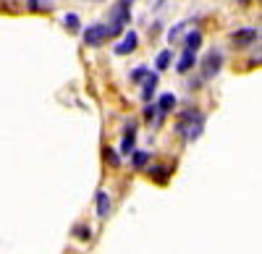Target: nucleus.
<instances>
[{"mask_svg":"<svg viewBox=\"0 0 262 254\" xmlns=\"http://www.w3.org/2000/svg\"><path fill=\"white\" fill-rule=\"evenodd\" d=\"M202 126H205V116L200 110H186L179 121V131L184 134L186 142H194L196 136L202 134Z\"/></svg>","mask_w":262,"mask_h":254,"instance_id":"nucleus-1","label":"nucleus"},{"mask_svg":"<svg viewBox=\"0 0 262 254\" xmlns=\"http://www.w3.org/2000/svg\"><path fill=\"white\" fill-rule=\"evenodd\" d=\"M128 24V0H118L111 11V24H107V37H118L123 27Z\"/></svg>","mask_w":262,"mask_h":254,"instance_id":"nucleus-2","label":"nucleus"},{"mask_svg":"<svg viewBox=\"0 0 262 254\" xmlns=\"http://www.w3.org/2000/svg\"><path fill=\"white\" fill-rule=\"evenodd\" d=\"M221 66H223V55L217 50L207 53V58L202 60V79H212L217 71H221Z\"/></svg>","mask_w":262,"mask_h":254,"instance_id":"nucleus-3","label":"nucleus"},{"mask_svg":"<svg viewBox=\"0 0 262 254\" xmlns=\"http://www.w3.org/2000/svg\"><path fill=\"white\" fill-rule=\"evenodd\" d=\"M105 39H107V27L105 24H92L90 29L84 32V42H86V45H92V48L102 45Z\"/></svg>","mask_w":262,"mask_h":254,"instance_id":"nucleus-4","label":"nucleus"},{"mask_svg":"<svg viewBox=\"0 0 262 254\" xmlns=\"http://www.w3.org/2000/svg\"><path fill=\"white\" fill-rule=\"evenodd\" d=\"M137 45H139L137 32H126V34H123V39L116 45V55H128V53H134V50H137Z\"/></svg>","mask_w":262,"mask_h":254,"instance_id":"nucleus-5","label":"nucleus"},{"mask_svg":"<svg viewBox=\"0 0 262 254\" xmlns=\"http://www.w3.org/2000/svg\"><path fill=\"white\" fill-rule=\"evenodd\" d=\"M233 45H249L252 39H257V32L254 29H238V32H233Z\"/></svg>","mask_w":262,"mask_h":254,"instance_id":"nucleus-6","label":"nucleus"},{"mask_svg":"<svg viewBox=\"0 0 262 254\" xmlns=\"http://www.w3.org/2000/svg\"><path fill=\"white\" fill-rule=\"evenodd\" d=\"M194 60H196V53H194V50H184L181 60L176 63V71H179V74H186V71L194 66Z\"/></svg>","mask_w":262,"mask_h":254,"instance_id":"nucleus-7","label":"nucleus"},{"mask_svg":"<svg viewBox=\"0 0 262 254\" xmlns=\"http://www.w3.org/2000/svg\"><path fill=\"white\" fill-rule=\"evenodd\" d=\"M134 142H137V134H134V126H128L126 134H123V144H121V152L128 155L131 150H134Z\"/></svg>","mask_w":262,"mask_h":254,"instance_id":"nucleus-8","label":"nucleus"},{"mask_svg":"<svg viewBox=\"0 0 262 254\" xmlns=\"http://www.w3.org/2000/svg\"><path fill=\"white\" fill-rule=\"evenodd\" d=\"M158 87V74H147V81H144V92H142V100H152V92Z\"/></svg>","mask_w":262,"mask_h":254,"instance_id":"nucleus-9","label":"nucleus"},{"mask_svg":"<svg viewBox=\"0 0 262 254\" xmlns=\"http://www.w3.org/2000/svg\"><path fill=\"white\" fill-rule=\"evenodd\" d=\"M107 213H111V197H107L105 192L97 194V215L100 218H107Z\"/></svg>","mask_w":262,"mask_h":254,"instance_id":"nucleus-10","label":"nucleus"},{"mask_svg":"<svg viewBox=\"0 0 262 254\" xmlns=\"http://www.w3.org/2000/svg\"><path fill=\"white\" fill-rule=\"evenodd\" d=\"M173 108H176V97H173V95H163V97H160V102H158V110H160V116L170 113Z\"/></svg>","mask_w":262,"mask_h":254,"instance_id":"nucleus-11","label":"nucleus"},{"mask_svg":"<svg viewBox=\"0 0 262 254\" xmlns=\"http://www.w3.org/2000/svg\"><path fill=\"white\" fill-rule=\"evenodd\" d=\"M202 45V34L200 32H189L186 34V50H194L196 53V48Z\"/></svg>","mask_w":262,"mask_h":254,"instance_id":"nucleus-12","label":"nucleus"},{"mask_svg":"<svg viewBox=\"0 0 262 254\" xmlns=\"http://www.w3.org/2000/svg\"><path fill=\"white\" fill-rule=\"evenodd\" d=\"M155 66H158V71H165V68L170 66V50H163V53L158 55V63H155Z\"/></svg>","mask_w":262,"mask_h":254,"instance_id":"nucleus-13","label":"nucleus"},{"mask_svg":"<svg viewBox=\"0 0 262 254\" xmlns=\"http://www.w3.org/2000/svg\"><path fill=\"white\" fill-rule=\"evenodd\" d=\"M168 173H170V171H168V168H149V176H155V178H158L160 183H165V178H168Z\"/></svg>","mask_w":262,"mask_h":254,"instance_id":"nucleus-14","label":"nucleus"},{"mask_svg":"<svg viewBox=\"0 0 262 254\" xmlns=\"http://www.w3.org/2000/svg\"><path fill=\"white\" fill-rule=\"evenodd\" d=\"M131 163H134V168H144L149 163V155L147 152H134V160H131Z\"/></svg>","mask_w":262,"mask_h":254,"instance_id":"nucleus-15","label":"nucleus"},{"mask_svg":"<svg viewBox=\"0 0 262 254\" xmlns=\"http://www.w3.org/2000/svg\"><path fill=\"white\" fill-rule=\"evenodd\" d=\"M105 160L111 163V165H121V157H118V152H116V150H111V147H105Z\"/></svg>","mask_w":262,"mask_h":254,"instance_id":"nucleus-16","label":"nucleus"},{"mask_svg":"<svg viewBox=\"0 0 262 254\" xmlns=\"http://www.w3.org/2000/svg\"><path fill=\"white\" fill-rule=\"evenodd\" d=\"M66 27H69V29H79V18H76V13H69V16H66Z\"/></svg>","mask_w":262,"mask_h":254,"instance_id":"nucleus-17","label":"nucleus"},{"mask_svg":"<svg viewBox=\"0 0 262 254\" xmlns=\"http://www.w3.org/2000/svg\"><path fill=\"white\" fill-rule=\"evenodd\" d=\"M147 74H149V71H147L144 66H139V68H134V74H131V81H142Z\"/></svg>","mask_w":262,"mask_h":254,"instance_id":"nucleus-18","label":"nucleus"},{"mask_svg":"<svg viewBox=\"0 0 262 254\" xmlns=\"http://www.w3.org/2000/svg\"><path fill=\"white\" fill-rule=\"evenodd\" d=\"M155 113H158L155 105H147V108H144V118H147V121H152V116H155Z\"/></svg>","mask_w":262,"mask_h":254,"instance_id":"nucleus-19","label":"nucleus"},{"mask_svg":"<svg viewBox=\"0 0 262 254\" xmlns=\"http://www.w3.org/2000/svg\"><path fill=\"white\" fill-rule=\"evenodd\" d=\"M76 236H81V239H90L92 234H90V230H86V228H76Z\"/></svg>","mask_w":262,"mask_h":254,"instance_id":"nucleus-20","label":"nucleus"},{"mask_svg":"<svg viewBox=\"0 0 262 254\" xmlns=\"http://www.w3.org/2000/svg\"><path fill=\"white\" fill-rule=\"evenodd\" d=\"M29 6H32V11H37L39 8V0H29Z\"/></svg>","mask_w":262,"mask_h":254,"instance_id":"nucleus-21","label":"nucleus"}]
</instances>
